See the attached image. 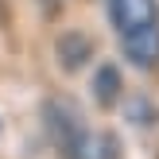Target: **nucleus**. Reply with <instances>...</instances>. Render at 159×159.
Returning a JSON list of instances; mask_svg holds the SVG:
<instances>
[{
    "label": "nucleus",
    "mask_w": 159,
    "mask_h": 159,
    "mask_svg": "<svg viewBox=\"0 0 159 159\" xmlns=\"http://www.w3.org/2000/svg\"><path fill=\"white\" fill-rule=\"evenodd\" d=\"M85 159H120V144H116V136H89V144H85Z\"/></svg>",
    "instance_id": "obj_6"
},
{
    "label": "nucleus",
    "mask_w": 159,
    "mask_h": 159,
    "mask_svg": "<svg viewBox=\"0 0 159 159\" xmlns=\"http://www.w3.org/2000/svg\"><path fill=\"white\" fill-rule=\"evenodd\" d=\"M128 120H132V124H148V120H155L152 101H148V97H132V101H128Z\"/></svg>",
    "instance_id": "obj_7"
},
{
    "label": "nucleus",
    "mask_w": 159,
    "mask_h": 159,
    "mask_svg": "<svg viewBox=\"0 0 159 159\" xmlns=\"http://www.w3.org/2000/svg\"><path fill=\"white\" fill-rule=\"evenodd\" d=\"M120 89H124L120 66H113V62H101V66H97V74H93V97H97V105H101V109L116 105Z\"/></svg>",
    "instance_id": "obj_5"
},
{
    "label": "nucleus",
    "mask_w": 159,
    "mask_h": 159,
    "mask_svg": "<svg viewBox=\"0 0 159 159\" xmlns=\"http://www.w3.org/2000/svg\"><path fill=\"white\" fill-rule=\"evenodd\" d=\"M109 16H113V27L128 35L148 23H159V0H109Z\"/></svg>",
    "instance_id": "obj_2"
},
{
    "label": "nucleus",
    "mask_w": 159,
    "mask_h": 159,
    "mask_svg": "<svg viewBox=\"0 0 159 159\" xmlns=\"http://www.w3.org/2000/svg\"><path fill=\"white\" fill-rule=\"evenodd\" d=\"M124 58L140 70H152L159 62V23H148L140 31H128L124 35Z\"/></svg>",
    "instance_id": "obj_3"
},
{
    "label": "nucleus",
    "mask_w": 159,
    "mask_h": 159,
    "mask_svg": "<svg viewBox=\"0 0 159 159\" xmlns=\"http://www.w3.org/2000/svg\"><path fill=\"white\" fill-rule=\"evenodd\" d=\"M89 54H93V39L85 31H66V35L54 39V58H58V66L66 74H78L89 62Z\"/></svg>",
    "instance_id": "obj_4"
},
{
    "label": "nucleus",
    "mask_w": 159,
    "mask_h": 159,
    "mask_svg": "<svg viewBox=\"0 0 159 159\" xmlns=\"http://www.w3.org/2000/svg\"><path fill=\"white\" fill-rule=\"evenodd\" d=\"M43 124H47V136H51L54 152L62 159H85L89 128H85L82 113H78L66 97H51L43 105Z\"/></svg>",
    "instance_id": "obj_1"
}]
</instances>
